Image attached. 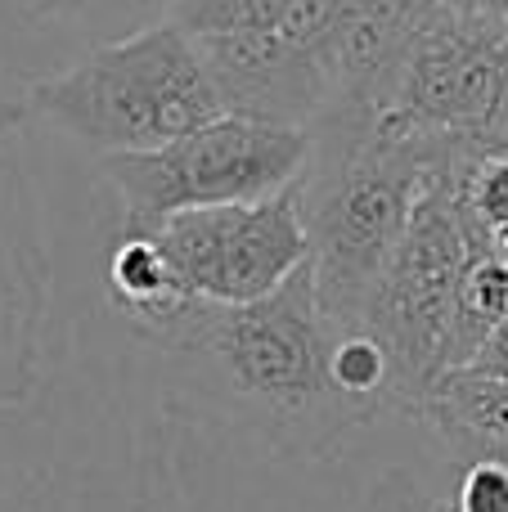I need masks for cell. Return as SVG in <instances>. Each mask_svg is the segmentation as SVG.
<instances>
[{
    "label": "cell",
    "mask_w": 508,
    "mask_h": 512,
    "mask_svg": "<svg viewBox=\"0 0 508 512\" xmlns=\"http://www.w3.org/2000/svg\"><path fill=\"white\" fill-rule=\"evenodd\" d=\"M450 149H455V135L446 140L437 176L423 189L410 230L360 319V328H369L392 355L396 409L405 414H419L441 373H450V328H455L459 283L473 261V239H468L446 185Z\"/></svg>",
    "instance_id": "5"
},
{
    "label": "cell",
    "mask_w": 508,
    "mask_h": 512,
    "mask_svg": "<svg viewBox=\"0 0 508 512\" xmlns=\"http://www.w3.org/2000/svg\"><path fill=\"white\" fill-rule=\"evenodd\" d=\"M180 274V288L203 301H261L311 261L302 194L284 189L261 203H225L167 216L153 225Z\"/></svg>",
    "instance_id": "6"
},
{
    "label": "cell",
    "mask_w": 508,
    "mask_h": 512,
    "mask_svg": "<svg viewBox=\"0 0 508 512\" xmlns=\"http://www.w3.org/2000/svg\"><path fill=\"white\" fill-rule=\"evenodd\" d=\"M108 301L131 328L149 324V319L176 310L180 301H189V292L180 288V274L171 265L167 248L158 243L153 230H122L117 248L108 252Z\"/></svg>",
    "instance_id": "11"
},
{
    "label": "cell",
    "mask_w": 508,
    "mask_h": 512,
    "mask_svg": "<svg viewBox=\"0 0 508 512\" xmlns=\"http://www.w3.org/2000/svg\"><path fill=\"white\" fill-rule=\"evenodd\" d=\"M455 512H508V459H468L455 481Z\"/></svg>",
    "instance_id": "15"
},
{
    "label": "cell",
    "mask_w": 508,
    "mask_h": 512,
    "mask_svg": "<svg viewBox=\"0 0 508 512\" xmlns=\"http://www.w3.org/2000/svg\"><path fill=\"white\" fill-rule=\"evenodd\" d=\"M419 414L473 459H482V454L508 459V378L450 369L428 391Z\"/></svg>",
    "instance_id": "10"
},
{
    "label": "cell",
    "mask_w": 508,
    "mask_h": 512,
    "mask_svg": "<svg viewBox=\"0 0 508 512\" xmlns=\"http://www.w3.org/2000/svg\"><path fill=\"white\" fill-rule=\"evenodd\" d=\"M311 140L297 194L315 288L342 328H356L437 176L450 135H401L378 126V117H320Z\"/></svg>",
    "instance_id": "2"
},
{
    "label": "cell",
    "mask_w": 508,
    "mask_h": 512,
    "mask_svg": "<svg viewBox=\"0 0 508 512\" xmlns=\"http://www.w3.org/2000/svg\"><path fill=\"white\" fill-rule=\"evenodd\" d=\"M464 369L473 373H486V378H508V319L500 328H495L491 337L482 342V351L473 355V360L464 364Z\"/></svg>",
    "instance_id": "17"
},
{
    "label": "cell",
    "mask_w": 508,
    "mask_h": 512,
    "mask_svg": "<svg viewBox=\"0 0 508 512\" xmlns=\"http://www.w3.org/2000/svg\"><path fill=\"white\" fill-rule=\"evenodd\" d=\"M311 126L252 122L221 113L216 122L158 149L104 153V176L122 198L126 230H153L167 216L225 203H261L302 180L311 162Z\"/></svg>",
    "instance_id": "4"
},
{
    "label": "cell",
    "mask_w": 508,
    "mask_h": 512,
    "mask_svg": "<svg viewBox=\"0 0 508 512\" xmlns=\"http://www.w3.org/2000/svg\"><path fill=\"white\" fill-rule=\"evenodd\" d=\"M504 36V18L437 5L405 54L378 126L401 135H477L500 95Z\"/></svg>",
    "instance_id": "7"
},
{
    "label": "cell",
    "mask_w": 508,
    "mask_h": 512,
    "mask_svg": "<svg viewBox=\"0 0 508 512\" xmlns=\"http://www.w3.org/2000/svg\"><path fill=\"white\" fill-rule=\"evenodd\" d=\"M135 333L176 364L203 405L279 459H329L378 418L333 382L342 324L324 310L311 261L261 301L189 297Z\"/></svg>",
    "instance_id": "1"
},
{
    "label": "cell",
    "mask_w": 508,
    "mask_h": 512,
    "mask_svg": "<svg viewBox=\"0 0 508 512\" xmlns=\"http://www.w3.org/2000/svg\"><path fill=\"white\" fill-rule=\"evenodd\" d=\"M477 9H482V14L504 18V23H508V0H477Z\"/></svg>",
    "instance_id": "19"
},
{
    "label": "cell",
    "mask_w": 508,
    "mask_h": 512,
    "mask_svg": "<svg viewBox=\"0 0 508 512\" xmlns=\"http://www.w3.org/2000/svg\"><path fill=\"white\" fill-rule=\"evenodd\" d=\"M50 310V256L32 185L0 153V405H23L36 387L41 328Z\"/></svg>",
    "instance_id": "8"
},
{
    "label": "cell",
    "mask_w": 508,
    "mask_h": 512,
    "mask_svg": "<svg viewBox=\"0 0 508 512\" xmlns=\"http://www.w3.org/2000/svg\"><path fill=\"white\" fill-rule=\"evenodd\" d=\"M221 90L225 113L279 126H315L329 108V77L315 50L293 45L284 32H234L198 41Z\"/></svg>",
    "instance_id": "9"
},
{
    "label": "cell",
    "mask_w": 508,
    "mask_h": 512,
    "mask_svg": "<svg viewBox=\"0 0 508 512\" xmlns=\"http://www.w3.org/2000/svg\"><path fill=\"white\" fill-rule=\"evenodd\" d=\"M293 0H180L171 9V23H180L194 41L234 32H275L284 27Z\"/></svg>",
    "instance_id": "13"
},
{
    "label": "cell",
    "mask_w": 508,
    "mask_h": 512,
    "mask_svg": "<svg viewBox=\"0 0 508 512\" xmlns=\"http://www.w3.org/2000/svg\"><path fill=\"white\" fill-rule=\"evenodd\" d=\"M176 5L180 0H41L45 14L68 18V23L86 27L90 36H104V41H122L131 32H144V27L171 18Z\"/></svg>",
    "instance_id": "14"
},
{
    "label": "cell",
    "mask_w": 508,
    "mask_h": 512,
    "mask_svg": "<svg viewBox=\"0 0 508 512\" xmlns=\"http://www.w3.org/2000/svg\"><path fill=\"white\" fill-rule=\"evenodd\" d=\"M27 117H32V108H27V90H9L5 77H0V140H5L9 131H18Z\"/></svg>",
    "instance_id": "18"
},
{
    "label": "cell",
    "mask_w": 508,
    "mask_h": 512,
    "mask_svg": "<svg viewBox=\"0 0 508 512\" xmlns=\"http://www.w3.org/2000/svg\"><path fill=\"white\" fill-rule=\"evenodd\" d=\"M369 512H455V490H428L423 481L392 472V477L378 486Z\"/></svg>",
    "instance_id": "16"
},
{
    "label": "cell",
    "mask_w": 508,
    "mask_h": 512,
    "mask_svg": "<svg viewBox=\"0 0 508 512\" xmlns=\"http://www.w3.org/2000/svg\"><path fill=\"white\" fill-rule=\"evenodd\" d=\"M504 319H508V256L473 252L464 283H459L455 328H450V369H464Z\"/></svg>",
    "instance_id": "12"
},
{
    "label": "cell",
    "mask_w": 508,
    "mask_h": 512,
    "mask_svg": "<svg viewBox=\"0 0 508 512\" xmlns=\"http://www.w3.org/2000/svg\"><path fill=\"white\" fill-rule=\"evenodd\" d=\"M27 108L95 153L171 144L225 113L198 41L180 23L104 41L54 77L27 81Z\"/></svg>",
    "instance_id": "3"
}]
</instances>
